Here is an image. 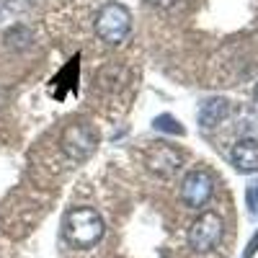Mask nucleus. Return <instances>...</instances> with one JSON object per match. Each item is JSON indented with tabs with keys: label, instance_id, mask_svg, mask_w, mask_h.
Masks as SVG:
<instances>
[{
	"label": "nucleus",
	"instance_id": "nucleus-1",
	"mask_svg": "<svg viewBox=\"0 0 258 258\" xmlns=\"http://www.w3.org/2000/svg\"><path fill=\"white\" fill-rule=\"evenodd\" d=\"M103 232H106V222L93 207H70L62 217L64 240L78 250L93 248L103 238Z\"/></svg>",
	"mask_w": 258,
	"mask_h": 258
},
{
	"label": "nucleus",
	"instance_id": "nucleus-2",
	"mask_svg": "<svg viewBox=\"0 0 258 258\" xmlns=\"http://www.w3.org/2000/svg\"><path fill=\"white\" fill-rule=\"evenodd\" d=\"M93 31L101 41H106L109 47H119L129 39L132 34V11H129L124 3H106L93 21Z\"/></svg>",
	"mask_w": 258,
	"mask_h": 258
},
{
	"label": "nucleus",
	"instance_id": "nucleus-3",
	"mask_svg": "<svg viewBox=\"0 0 258 258\" xmlns=\"http://www.w3.org/2000/svg\"><path fill=\"white\" fill-rule=\"evenodd\" d=\"M59 147L73 163L88 160L96 153V147H98V129L88 119H75V121H70L68 126L62 129Z\"/></svg>",
	"mask_w": 258,
	"mask_h": 258
},
{
	"label": "nucleus",
	"instance_id": "nucleus-4",
	"mask_svg": "<svg viewBox=\"0 0 258 258\" xmlns=\"http://www.w3.org/2000/svg\"><path fill=\"white\" fill-rule=\"evenodd\" d=\"M225 222L217 212H202L188 227V245L197 253H209L220 245Z\"/></svg>",
	"mask_w": 258,
	"mask_h": 258
},
{
	"label": "nucleus",
	"instance_id": "nucleus-5",
	"mask_svg": "<svg viewBox=\"0 0 258 258\" xmlns=\"http://www.w3.org/2000/svg\"><path fill=\"white\" fill-rule=\"evenodd\" d=\"M181 202L188 209H202L214 194V178L207 173V170L197 168V170H188L186 178L181 181Z\"/></svg>",
	"mask_w": 258,
	"mask_h": 258
},
{
	"label": "nucleus",
	"instance_id": "nucleus-6",
	"mask_svg": "<svg viewBox=\"0 0 258 258\" xmlns=\"http://www.w3.org/2000/svg\"><path fill=\"white\" fill-rule=\"evenodd\" d=\"M145 165H147V170L153 176H158V178H170V176H176L178 170H181V165H183V153L181 150H176L173 145H163V142H158V145H153L145 153Z\"/></svg>",
	"mask_w": 258,
	"mask_h": 258
},
{
	"label": "nucleus",
	"instance_id": "nucleus-7",
	"mask_svg": "<svg viewBox=\"0 0 258 258\" xmlns=\"http://www.w3.org/2000/svg\"><path fill=\"white\" fill-rule=\"evenodd\" d=\"M230 160L240 173H258V140L255 137H243L232 145Z\"/></svg>",
	"mask_w": 258,
	"mask_h": 258
},
{
	"label": "nucleus",
	"instance_id": "nucleus-8",
	"mask_svg": "<svg viewBox=\"0 0 258 258\" xmlns=\"http://www.w3.org/2000/svg\"><path fill=\"white\" fill-rule=\"evenodd\" d=\"M230 114V101L222 98V96H214V98H207L199 109V124L204 129H214L220 126Z\"/></svg>",
	"mask_w": 258,
	"mask_h": 258
},
{
	"label": "nucleus",
	"instance_id": "nucleus-9",
	"mask_svg": "<svg viewBox=\"0 0 258 258\" xmlns=\"http://www.w3.org/2000/svg\"><path fill=\"white\" fill-rule=\"evenodd\" d=\"M153 126L158 129V132H168V135H183V126L178 124L176 116H170V114H158L153 119Z\"/></svg>",
	"mask_w": 258,
	"mask_h": 258
},
{
	"label": "nucleus",
	"instance_id": "nucleus-10",
	"mask_svg": "<svg viewBox=\"0 0 258 258\" xmlns=\"http://www.w3.org/2000/svg\"><path fill=\"white\" fill-rule=\"evenodd\" d=\"M245 202H248L250 214H255V217H258V181H253V183L248 186V191H245Z\"/></svg>",
	"mask_w": 258,
	"mask_h": 258
},
{
	"label": "nucleus",
	"instance_id": "nucleus-11",
	"mask_svg": "<svg viewBox=\"0 0 258 258\" xmlns=\"http://www.w3.org/2000/svg\"><path fill=\"white\" fill-rule=\"evenodd\" d=\"M147 3L153 6V8H170V6L176 3V0H147Z\"/></svg>",
	"mask_w": 258,
	"mask_h": 258
},
{
	"label": "nucleus",
	"instance_id": "nucleus-12",
	"mask_svg": "<svg viewBox=\"0 0 258 258\" xmlns=\"http://www.w3.org/2000/svg\"><path fill=\"white\" fill-rule=\"evenodd\" d=\"M255 101H258V85H255Z\"/></svg>",
	"mask_w": 258,
	"mask_h": 258
}]
</instances>
